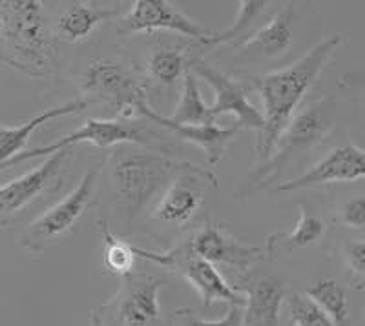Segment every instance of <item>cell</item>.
Returning <instances> with one entry per match:
<instances>
[{"instance_id": "obj_5", "label": "cell", "mask_w": 365, "mask_h": 326, "mask_svg": "<svg viewBox=\"0 0 365 326\" xmlns=\"http://www.w3.org/2000/svg\"><path fill=\"white\" fill-rule=\"evenodd\" d=\"M216 188L217 177L210 168L185 162L139 223L143 231L159 241L175 239L201 219Z\"/></svg>"}, {"instance_id": "obj_16", "label": "cell", "mask_w": 365, "mask_h": 326, "mask_svg": "<svg viewBox=\"0 0 365 326\" xmlns=\"http://www.w3.org/2000/svg\"><path fill=\"white\" fill-rule=\"evenodd\" d=\"M365 181V149L354 144H344L331 149L325 157L307 168L298 177L282 181L278 191H298L314 186L336 182Z\"/></svg>"}, {"instance_id": "obj_20", "label": "cell", "mask_w": 365, "mask_h": 326, "mask_svg": "<svg viewBox=\"0 0 365 326\" xmlns=\"http://www.w3.org/2000/svg\"><path fill=\"white\" fill-rule=\"evenodd\" d=\"M90 104H93V100L88 99V97H79V99L70 100V102L58 104V106L50 107V110H44L42 113L31 117V119L26 120L24 124H19V126H4V124H0V174H2L4 166L11 159L24 153L26 144L29 142V137L34 135L38 128H42L44 124L51 122V120L61 119V117L83 113Z\"/></svg>"}, {"instance_id": "obj_28", "label": "cell", "mask_w": 365, "mask_h": 326, "mask_svg": "<svg viewBox=\"0 0 365 326\" xmlns=\"http://www.w3.org/2000/svg\"><path fill=\"white\" fill-rule=\"evenodd\" d=\"M338 221L351 230H365V194L341 201L336 210Z\"/></svg>"}, {"instance_id": "obj_27", "label": "cell", "mask_w": 365, "mask_h": 326, "mask_svg": "<svg viewBox=\"0 0 365 326\" xmlns=\"http://www.w3.org/2000/svg\"><path fill=\"white\" fill-rule=\"evenodd\" d=\"M291 326H336L334 321L305 293H296L289 299Z\"/></svg>"}, {"instance_id": "obj_23", "label": "cell", "mask_w": 365, "mask_h": 326, "mask_svg": "<svg viewBox=\"0 0 365 326\" xmlns=\"http://www.w3.org/2000/svg\"><path fill=\"white\" fill-rule=\"evenodd\" d=\"M187 62L185 50L179 46H158L146 58V75L159 86H174L187 73Z\"/></svg>"}, {"instance_id": "obj_22", "label": "cell", "mask_w": 365, "mask_h": 326, "mask_svg": "<svg viewBox=\"0 0 365 326\" xmlns=\"http://www.w3.org/2000/svg\"><path fill=\"white\" fill-rule=\"evenodd\" d=\"M279 4L265 2V0H243L237 8V17L225 31L214 33L207 42L208 48L214 46H232V50H237L240 46L254 37L257 29L262 28L267 21L274 15Z\"/></svg>"}, {"instance_id": "obj_6", "label": "cell", "mask_w": 365, "mask_h": 326, "mask_svg": "<svg viewBox=\"0 0 365 326\" xmlns=\"http://www.w3.org/2000/svg\"><path fill=\"white\" fill-rule=\"evenodd\" d=\"M104 168L106 157L91 162L66 197L46 208L34 221H29L28 226L17 236L19 246L24 248L28 253L38 256L70 239L96 203Z\"/></svg>"}, {"instance_id": "obj_14", "label": "cell", "mask_w": 365, "mask_h": 326, "mask_svg": "<svg viewBox=\"0 0 365 326\" xmlns=\"http://www.w3.org/2000/svg\"><path fill=\"white\" fill-rule=\"evenodd\" d=\"M299 17H302L299 4L296 2L279 4L272 17L257 29L254 37L234 50L237 58L247 64L250 62L265 64V62H278L285 58L291 53L298 38Z\"/></svg>"}, {"instance_id": "obj_19", "label": "cell", "mask_w": 365, "mask_h": 326, "mask_svg": "<svg viewBox=\"0 0 365 326\" xmlns=\"http://www.w3.org/2000/svg\"><path fill=\"white\" fill-rule=\"evenodd\" d=\"M120 4L104 2H70L53 19V33L57 41L83 42L106 22H115L120 17Z\"/></svg>"}, {"instance_id": "obj_24", "label": "cell", "mask_w": 365, "mask_h": 326, "mask_svg": "<svg viewBox=\"0 0 365 326\" xmlns=\"http://www.w3.org/2000/svg\"><path fill=\"white\" fill-rule=\"evenodd\" d=\"M103 237V265L106 273L125 279L126 275L133 273L135 266V253H133V244L128 241H123L110 226L108 219H101L97 223Z\"/></svg>"}, {"instance_id": "obj_25", "label": "cell", "mask_w": 365, "mask_h": 326, "mask_svg": "<svg viewBox=\"0 0 365 326\" xmlns=\"http://www.w3.org/2000/svg\"><path fill=\"white\" fill-rule=\"evenodd\" d=\"M168 119L175 124H185V126L216 124L210 117V106H207L203 97H201L197 77L188 68L185 77H182L181 99H179L172 117H168Z\"/></svg>"}, {"instance_id": "obj_8", "label": "cell", "mask_w": 365, "mask_h": 326, "mask_svg": "<svg viewBox=\"0 0 365 326\" xmlns=\"http://www.w3.org/2000/svg\"><path fill=\"white\" fill-rule=\"evenodd\" d=\"M71 159L73 148H64L28 174L0 186V230L19 223L28 211L63 190Z\"/></svg>"}, {"instance_id": "obj_7", "label": "cell", "mask_w": 365, "mask_h": 326, "mask_svg": "<svg viewBox=\"0 0 365 326\" xmlns=\"http://www.w3.org/2000/svg\"><path fill=\"white\" fill-rule=\"evenodd\" d=\"M168 137L161 135L158 130L152 126H145L143 122H135L133 119H88L83 124V128L75 130L70 135L58 139V141L51 142L48 146H38L34 149H26L24 153L17 155L15 159L4 166V169L13 168V166L21 164V162L31 161L37 157H50L53 153L61 152L64 148H73L75 144L86 142V144H93L101 149H110L113 146H141L145 149H152V152L165 153V155H172V144L170 141H166ZM174 157V155H172ZM2 169V172H4Z\"/></svg>"}, {"instance_id": "obj_2", "label": "cell", "mask_w": 365, "mask_h": 326, "mask_svg": "<svg viewBox=\"0 0 365 326\" xmlns=\"http://www.w3.org/2000/svg\"><path fill=\"white\" fill-rule=\"evenodd\" d=\"M0 62L34 79L57 73V38L42 2H0Z\"/></svg>"}, {"instance_id": "obj_17", "label": "cell", "mask_w": 365, "mask_h": 326, "mask_svg": "<svg viewBox=\"0 0 365 326\" xmlns=\"http://www.w3.org/2000/svg\"><path fill=\"white\" fill-rule=\"evenodd\" d=\"M137 115L146 119L148 122L154 124V126L165 128L166 132L172 133L179 141L190 142V144L197 146L205 153V157H207L208 168H214V166H217L223 161L228 144L236 139L237 132H240L236 124L228 126V128H220L216 124H200V126L175 124L168 117L161 115L155 110H152L148 102L139 107Z\"/></svg>"}, {"instance_id": "obj_15", "label": "cell", "mask_w": 365, "mask_h": 326, "mask_svg": "<svg viewBox=\"0 0 365 326\" xmlns=\"http://www.w3.org/2000/svg\"><path fill=\"white\" fill-rule=\"evenodd\" d=\"M197 256L212 265L249 272L256 263L267 259L265 250L247 244L223 223H205L195 228L187 241Z\"/></svg>"}, {"instance_id": "obj_21", "label": "cell", "mask_w": 365, "mask_h": 326, "mask_svg": "<svg viewBox=\"0 0 365 326\" xmlns=\"http://www.w3.org/2000/svg\"><path fill=\"white\" fill-rule=\"evenodd\" d=\"M298 223L291 231H276L267 237L265 256L267 259H276L282 253H292L302 248L312 246L325 236L327 226L318 215L311 210L307 203L299 201L298 204Z\"/></svg>"}, {"instance_id": "obj_3", "label": "cell", "mask_w": 365, "mask_h": 326, "mask_svg": "<svg viewBox=\"0 0 365 326\" xmlns=\"http://www.w3.org/2000/svg\"><path fill=\"white\" fill-rule=\"evenodd\" d=\"M340 117L341 102L334 93L319 97L307 107H303L282 133L272 155L250 169L237 184L236 195L247 199L278 182L287 172H291L292 166H298L336 130Z\"/></svg>"}, {"instance_id": "obj_9", "label": "cell", "mask_w": 365, "mask_h": 326, "mask_svg": "<svg viewBox=\"0 0 365 326\" xmlns=\"http://www.w3.org/2000/svg\"><path fill=\"white\" fill-rule=\"evenodd\" d=\"M112 298L90 312V326H163L159 292L163 277L130 273Z\"/></svg>"}, {"instance_id": "obj_11", "label": "cell", "mask_w": 365, "mask_h": 326, "mask_svg": "<svg viewBox=\"0 0 365 326\" xmlns=\"http://www.w3.org/2000/svg\"><path fill=\"white\" fill-rule=\"evenodd\" d=\"M79 88L93 102L108 104L120 119H132L148 102L145 83L117 58L101 57L88 62L79 75Z\"/></svg>"}, {"instance_id": "obj_1", "label": "cell", "mask_w": 365, "mask_h": 326, "mask_svg": "<svg viewBox=\"0 0 365 326\" xmlns=\"http://www.w3.org/2000/svg\"><path fill=\"white\" fill-rule=\"evenodd\" d=\"M341 44L344 35H329L289 66L250 79V86L259 93L263 102L265 120V128L257 133L254 144V157L257 164L265 162L272 155L282 133L294 119L298 106Z\"/></svg>"}, {"instance_id": "obj_4", "label": "cell", "mask_w": 365, "mask_h": 326, "mask_svg": "<svg viewBox=\"0 0 365 326\" xmlns=\"http://www.w3.org/2000/svg\"><path fill=\"white\" fill-rule=\"evenodd\" d=\"M187 161L152 149L120 148L106 157L110 191L126 228L143 221Z\"/></svg>"}, {"instance_id": "obj_12", "label": "cell", "mask_w": 365, "mask_h": 326, "mask_svg": "<svg viewBox=\"0 0 365 326\" xmlns=\"http://www.w3.org/2000/svg\"><path fill=\"white\" fill-rule=\"evenodd\" d=\"M115 31L119 37H132L139 33H154L159 29L174 31L181 37H187L197 44L207 46L216 31L205 28L200 22L190 19L187 13L175 8L166 0H135L132 8L123 13L115 22Z\"/></svg>"}, {"instance_id": "obj_18", "label": "cell", "mask_w": 365, "mask_h": 326, "mask_svg": "<svg viewBox=\"0 0 365 326\" xmlns=\"http://www.w3.org/2000/svg\"><path fill=\"white\" fill-rule=\"evenodd\" d=\"M236 290L245 295V326H279V315L287 293L285 279L278 275L252 273L245 277Z\"/></svg>"}, {"instance_id": "obj_26", "label": "cell", "mask_w": 365, "mask_h": 326, "mask_svg": "<svg viewBox=\"0 0 365 326\" xmlns=\"http://www.w3.org/2000/svg\"><path fill=\"white\" fill-rule=\"evenodd\" d=\"M305 295L314 301L325 314L334 321V325H344L349 317V298L344 286L336 279L319 277L309 283Z\"/></svg>"}, {"instance_id": "obj_10", "label": "cell", "mask_w": 365, "mask_h": 326, "mask_svg": "<svg viewBox=\"0 0 365 326\" xmlns=\"http://www.w3.org/2000/svg\"><path fill=\"white\" fill-rule=\"evenodd\" d=\"M133 253L137 259L150 261V263L182 277L200 295L201 305L205 308H210L216 303H225L227 306H245V295L237 292L236 286L228 285L216 265H212L207 259L197 256L188 243L178 244L166 252H150L141 246H133Z\"/></svg>"}, {"instance_id": "obj_13", "label": "cell", "mask_w": 365, "mask_h": 326, "mask_svg": "<svg viewBox=\"0 0 365 326\" xmlns=\"http://www.w3.org/2000/svg\"><path fill=\"white\" fill-rule=\"evenodd\" d=\"M187 68L197 79H203L214 91V104L210 106V117L216 122L221 115L236 117L237 128H249L256 133L265 128L263 113L249 102L247 88L230 75L223 73L217 68L210 66L200 57L188 58Z\"/></svg>"}, {"instance_id": "obj_29", "label": "cell", "mask_w": 365, "mask_h": 326, "mask_svg": "<svg viewBox=\"0 0 365 326\" xmlns=\"http://www.w3.org/2000/svg\"><path fill=\"white\" fill-rule=\"evenodd\" d=\"M175 317H181L182 321L178 322L175 326H245V319H243V306L240 305H228L227 315L217 321H207V319L195 317V315L185 314L182 310L175 312Z\"/></svg>"}, {"instance_id": "obj_30", "label": "cell", "mask_w": 365, "mask_h": 326, "mask_svg": "<svg viewBox=\"0 0 365 326\" xmlns=\"http://www.w3.org/2000/svg\"><path fill=\"white\" fill-rule=\"evenodd\" d=\"M344 257L351 273L365 283V239L349 241L344 246Z\"/></svg>"}]
</instances>
